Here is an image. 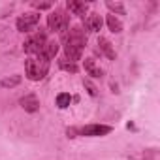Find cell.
Returning <instances> with one entry per match:
<instances>
[{"instance_id":"8992f818","label":"cell","mask_w":160,"mask_h":160,"mask_svg":"<svg viewBox=\"0 0 160 160\" xmlns=\"http://www.w3.org/2000/svg\"><path fill=\"white\" fill-rule=\"evenodd\" d=\"M40 23V13H25L17 19V30L19 32H32Z\"/></svg>"},{"instance_id":"6da1fadb","label":"cell","mask_w":160,"mask_h":160,"mask_svg":"<svg viewBox=\"0 0 160 160\" xmlns=\"http://www.w3.org/2000/svg\"><path fill=\"white\" fill-rule=\"evenodd\" d=\"M62 42H64V51H66L64 60H70L72 64H75L81 58V53H83L85 43H87V38H85L83 30L79 27H73L72 30H66L64 36H62Z\"/></svg>"},{"instance_id":"8fae6325","label":"cell","mask_w":160,"mask_h":160,"mask_svg":"<svg viewBox=\"0 0 160 160\" xmlns=\"http://www.w3.org/2000/svg\"><path fill=\"white\" fill-rule=\"evenodd\" d=\"M98 45H100V49L106 53V57H108V58H111V60H113V58L117 57V53L113 51V47H111L109 40H106V38H100V40H98Z\"/></svg>"},{"instance_id":"30bf717a","label":"cell","mask_w":160,"mask_h":160,"mask_svg":"<svg viewBox=\"0 0 160 160\" xmlns=\"http://www.w3.org/2000/svg\"><path fill=\"white\" fill-rule=\"evenodd\" d=\"M87 28H89L91 32H98V30L102 28V17L96 15V13L89 15V17H87Z\"/></svg>"},{"instance_id":"52a82bcc","label":"cell","mask_w":160,"mask_h":160,"mask_svg":"<svg viewBox=\"0 0 160 160\" xmlns=\"http://www.w3.org/2000/svg\"><path fill=\"white\" fill-rule=\"evenodd\" d=\"M21 106H23V109H25V111L34 113V111H38V109H40V100H38V96H36V94H27V96H23V98H21Z\"/></svg>"},{"instance_id":"e0dca14e","label":"cell","mask_w":160,"mask_h":160,"mask_svg":"<svg viewBox=\"0 0 160 160\" xmlns=\"http://www.w3.org/2000/svg\"><path fill=\"white\" fill-rule=\"evenodd\" d=\"M60 68H62V70H68V72H72V73L77 72V66L72 64V62H68V60H60Z\"/></svg>"},{"instance_id":"5bb4252c","label":"cell","mask_w":160,"mask_h":160,"mask_svg":"<svg viewBox=\"0 0 160 160\" xmlns=\"http://www.w3.org/2000/svg\"><path fill=\"white\" fill-rule=\"evenodd\" d=\"M57 51H58V43H57V42H47L45 47H43V53H42V55H45V57L51 60V58L57 55Z\"/></svg>"},{"instance_id":"2e32d148","label":"cell","mask_w":160,"mask_h":160,"mask_svg":"<svg viewBox=\"0 0 160 160\" xmlns=\"http://www.w3.org/2000/svg\"><path fill=\"white\" fill-rule=\"evenodd\" d=\"M108 8H109L111 12H117V13L124 15V6H122V4H119V2H108Z\"/></svg>"},{"instance_id":"9a60e30c","label":"cell","mask_w":160,"mask_h":160,"mask_svg":"<svg viewBox=\"0 0 160 160\" xmlns=\"http://www.w3.org/2000/svg\"><path fill=\"white\" fill-rule=\"evenodd\" d=\"M70 102H72V96H70L68 92H60V94L57 96V106H58L60 109L70 108Z\"/></svg>"},{"instance_id":"3957f363","label":"cell","mask_w":160,"mask_h":160,"mask_svg":"<svg viewBox=\"0 0 160 160\" xmlns=\"http://www.w3.org/2000/svg\"><path fill=\"white\" fill-rule=\"evenodd\" d=\"M113 128L108 124H87L81 128H68V138H75V134L79 136H89V138H96V136H106L109 134Z\"/></svg>"},{"instance_id":"4fadbf2b","label":"cell","mask_w":160,"mask_h":160,"mask_svg":"<svg viewBox=\"0 0 160 160\" xmlns=\"http://www.w3.org/2000/svg\"><path fill=\"white\" fill-rule=\"evenodd\" d=\"M108 27H109L111 32H115V34L122 32V23H121L115 15H108Z\"/></svg>"},{"instance_id":"d6986e66","label":"cell","mask_w":160,"mask_h":160,"mask_svg":"<svg viewBox=\"0 0 160 160\" xmlns=\"http://www.w3.org/2000/svg\"><path fill=\"white\" fill-rule=\"evenodd\" d=\"M34 8H38V10H47V8H51V4H49V2H43V4H34Z\"/></svg>"},{"instance_id":"9c48e42d","label":"cell","mask_w":160,"mask_h":160,"mask_svg":"<svg viewBox=\"0 0 160 160\" xmlns=\"http://www.w3.org/2000/svg\"><path fill=\"white\" fill-rule=\"evenodd\" d=\"M68 10L73 13V15H85L87 13V8H89V4H85V2H75V0H68Z\"/></svg>"},{"instance_id":"ba28073f","label":"cell","mask_w":160,"mask_h":160,"mask_svg":"<svg viewBox=\"0 0 160 160\" xmlns=\"http://www.w3.org/2000/svg\"><path fill=\"white\" fill-rule=\"evenodd\" d=\"M83 68H85V72L89 73V75H92V77H102V68L100 66H96V62L92 60V58H85L83 60Z\"/></svg>"},{"instance_id":"277c9868","label":"cell","mask_w":160,"mask_h":160,"mask_svg":"<svg viewBox=\"0 0 160 160\" xmlns=\"http://www.w3.org/2000/svg\"><path fill=\"white\" fill-rule=\"evenodd\" d=\"M45 43H47L45 34H43V32H38V34L30 36V38L25 42V51H27L28 55H36V57H38V55H42V53H43Z\"/></svg>"},{"instance_id":"7c38bea8","label":"cell","mask_w":160,"mask_h":160,"mask_svg":"<svg viewBox=\"0 0 160 160\" xmlns=\"http://www.w3.org/2000/svg\"><path fill=\"white\" fill-rule=\"evenodd\" d=\"M21 83V75H12V77H4L2 81H0V85H2L4 89H12V87H17Z\"/></svg>"},{"instance_id":"ac0fdd59","label":"cell","mask_w":160,"mask_h":160,"mask_svg":"<svg viewBox=\"0 0 160 160\" xmlns=\"http://www.w3.org/2000/svg\"><path fill=\"white\" fill-rule=\"evenodd\" d=\"M85 87L89 89V94H91V96H96V94H98V92H96V87H94L91 81H85Z\"/></svg>"},{"instance_id":"7a4b0ae2","label":"cell","mask_w":160,"mask_h":160,"mask_svg":"<svg viewBox=\"0 0 160 160\" xmlns=\"http://www.w3.org/2000/svg\"><path fill=\"white\" fill-rule=\"evenodd\" d=\"M25 70H27V77L32 81H40L47 75L49 70V58L45 55H38V57H30L25 62Z\"/></svg>"},{"instance_id":"5b68a950","label":"cell","mask_w":160,"mask_h":160,"mask_svg":"<svg viewBox=\"0 0 160 160\" xmlns=\"http://www.w3.org/2000/svg\"><path fill=\"white\" fill-rule=\"evenodd\" d=\"M68 23H70V17L64 13V12H55L47 17V25L53 32H66L68 30Z\"/></svg>"}]
</instances>
